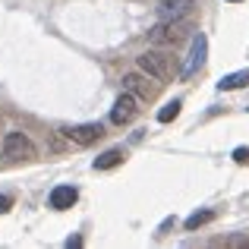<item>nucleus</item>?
<instances>
[{"mask_svg": "<svg viewBox=\"0 0 249 249\" xmlns=\"http://www.w3.org/2000/svg\"><path fill=\"white\" fill-rule=\"evenodd\" d=\"M123 89L126 91H133L136 98H155V85H148V79L145 76H139V73H126L123 76Z\"/></svg>", "mask_w": 249, "mask_h": 249, "instance_id": "nucleus-9", "label": "nucleus"}, {"mask_svg": "<svg viewBox=\"0 0 249 249\" xmlns=\"http://www.w3.org/2000/svg\"><path fill=\"white\" fill-rule=\"evenodd\" d=\"M82 246V237H67V249H79Z\"/></svg>", "mask_w": 249, "mask_h": 249, "instance_id": "nucleus-16", "label": "nucleus"}, {"mask_svg": "<svg viewBox=\"0 0 249 249\" xmlns=\"http://www.w3.org/2000/svg\"><path fill=\"white\" fill-rule=\"evenodd\" d=\"M76 199H79V189L76 186H54L51 189V208H57V212H67V208L76 205Z\"/></svg>", "mask_w": 249, "mask_h": 249, "instance_id": "nucleus-8", "label": "nucleus"}, {"mask_svg": "<svg viewBox=\"0 0 249 249\" xmlns=\"http://www.w3.org/2000/svg\"><path fill=\"white\" fill-rule=\"evenodd\" d=\"M205 54H208V38L202 35V32H196L193 44H189V57H186V63H183V70H180V79H189V76L199 73L202 63H205Z\"/></svg>", "mask_w": 249, "mask_h": 249, "instance_id": "nucleus-4", "label": "nucleus"}, {"mask_svg": "<svg viewBox=\"0 0 249 249\" xmlns=\"http://www.w3.org/2000/svg\"><path fill=\"white\" fill-rule=\"evenodd\" d=\"M38 155L35 142L29 139L25 133H6L3 136V158L10 161H32Z\"/></svg>", "mask_w": 249, "mask_h": 249, "instance_id": "nucleus-3", "label": "nucleus"}, {"mask_svg": "<svg viewBox=\"0 0 249 249\" xmlns=\"http://www.w3.org/2000/svg\"><path fill=\"white\" fill-rule=\"evenodd\" d=\"M186 38H189V25L183 22V19H161L158 25L148 29V41H152L155 48H177V44L186 41Z\"/></svg>", "mask_w": 249, "mask_h": 249, "instance_id": "nucleus-2", "label": "nucleus"}, {"mask_svg": "<svg viewBox=\"0 0 249 249\" xmlns=\"http://www.w3.org/2000/svg\"><path fill=\"white\" fill-rule=\"evenodd\" d=\"M233 3H240V0H233Z\"/></svg>", "mask_w": 249, "mask_h": 249, "instance_id": "nucleus-17", "label": "nucleus"}, {"mask_svg": "<svg viewBox=\"0 0 249 249\" xmlns=\"http://www.w3.org/2000/svg\"><path fill=\"white\" fill-rule=\"evenodd\" d=\"M123 158H126L123 148H107L104 155H98V158H95V170H110V167L123 164Z\"/></svg>", "mask_w": 249, "mask_h": 249, "instance_id": "nucleus-10", "label": "nucleus"}, {"mask_svg": "<svg viewBox=\"0 0 249 249\" xmlns=\"http://www.w3.org/2000/svg\"><path fill=\"white\" fill-rule=\"evenodd\" d=\"M243 85H249V70H237V73H227L224 79L218 82L221 91H233V89H243Z\"/></svg>", "mask_w": 249, "mask_h": 249, "instance_id": "nucleus-11", "label": "nucleus"}, {"mask_svg": "<svg viewBox=\"0 0 249 249\" xmlns=\"http://www.w3.org/2000/svg\"><path fill=\"white\" fill-rule=\"evenodd\" d=\"M193 6L196 0H161L155 10H158V19H186Z\"/></svg>", "mask_w": 249, "mask_h": 249, "instance_id": "nucleus-7", "label": "nucleus"}, {"mask_svg": "<svg viewBox=\"0 0 249 249\" xmlns=\"http://www.w3.org/2000/svg\"><path fill=\"white\" fill-rule=\"evenodd\" d=\"M136 63H139V70L145 76H152V79H158V82L174 79V57L161 48H152V51H145V54H139Z\"/></svg>", "mask_w": 249, "mask_h": 249, "instance_id": "nucleus-1", "label": "nucleus"}, {"mask_svg": "<svg viewBox=\"0 0 249 249\" xmlns=\"http://www.w3.org/2000/svg\"><path fill=\"white\" fill-rule=\"evenodd\" d=\"M136 114H139V98H136L133 91H123V95L117 98V104L110 107V123H114V126H123V123H129Z\"/></svg>", "mask_w": 249, "mask_h": 249, "instance_id": "nucleus-5", "label": "nucleus"}, {"mask_svg": "<svg viewBox=\"0 0 249 249\" xmlns=\"http://www.w3.org/2000/svg\"><path fill=\"white\" fill-rule=\"evenodd\" d=\"M60 133L70 142H76V145H91L95 139L104 136V129H101V123H79V126H63Z\"/></svg>", "mask_w": 249, "mask_h": 249, "instance_id": "nucleus-6", "label": "nucleus"}, {"mask_svg": "<svg viewBox=\"0 0 249 249\" xmlns=\"http://www.w3.org/2000/svg\"><path fill=\"white\" fill-rule=\"evenodd\" d=\"M208 221H214V212L212 208H205V212H196L186 218V231H199L202 224H208Z\"/></svg>", "mask_w": 249, "mask_h": 249, "instance_id": "nucleus-12", "label": "nucleus"}, {"mask_svg": "<svg viewBox=\"0 0 249 249\" xmlns=\"http://www.w3.org/2000/svg\"><path fill=\"white\" fill-rule=\"evenodd\" d=\"M10 208H13V199L10 196H0V214H6Z\"/></svg>", "mask_w": 249, "mask_h": 249, "instance_id": "nucleus-15", "label": "nucleus"}, {"mask_svg": "<svg viewBox=\"0 0 249 249\" xmlns=\"http://www.w3.org/2000/svg\"><path fill=\"white\" fill-rule=\"evenodd\" d=\"M180 107H183L180 101H167L164 107L158 110V123H170V120H177V114H180Z\"/></svg>", "mask_w": 249, "mask_h": 249, "instance_id": "nucleus-13", "label": "nucleus"}, {"mask_svg": "<svg viewBox=\"0 0 249 249\" xmlns=\"http://www.w3.org/2000/svg\"><path fill=\"white\" fill-rule=\"evenodd\" d=\"M233 161H237V164H249V148L246 145L233 148Z\"/></svg>", "mask_w": 249, "mask_h": 249, "instance_id": "nucleus-14", "label": "nucleus"}]
</instances>
